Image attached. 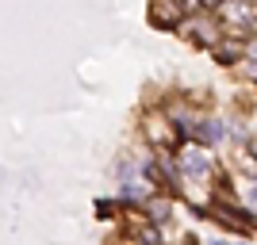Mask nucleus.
Segmentation results:
<instances>
[{
    "instance_id": "1a4fd4ad",
    "label": "nucleus",
    "mask_w": 257,
    "mask_h": 245,
    "mask_svg": "<svg viewBox=\"0 0 257 245\" xmlns=\"http://www.w3.org/2000/svg\"><path fill=\"white\" fill-rule=\"evenodd\" d=\"M211 245H226V241H211Z\"/></svg>"
},
{
    "instance_id": "20e7f679",
    "label": "nucleus",
    "mask_w": 257,
    "mask_h": 245,
    "mask_svg": "<svg viewBox=\"0 0 257 245\" xmlns=\"http://www.w3.org/2000/svg\"><path fill=\"white\" fill-rule=\"evenodd\" d=\"M242 54H246L242 43H223V46H215V62H219V65H234Z\"/></svg>"
},
{
    "instance_id": "7ed1b4c3",
    "label": "nucleus",
    "mask_w": 257,
    "mask_h": 245,
    "mask_svg": "<svg viewBox=\"0 0 257 245\" xmlns=\"http://www.w3.org/2000/svg\"><path fill=\"white\" fill-rule=\"evenodd\" d=\"M188 130H192V138H196V142H207V146L223 138V127H219L215 119H204V123H192Z\"/></svg>"
},
{
    "instance_id": "f03ea898",
    "label": "nucleus",
    "mask_w": 257,
    "mask_h": 245,
    "mask_svg": "<svg viewBox=\"0 0 257 245\" xmlns=\"http://www.w3.org/2000/svg\"><path fill=\"white\" fill-rule=\"evenodd\" d=\"M215 12H223V20L230 23V27H242V23L253 16V4H249V0H223Z\"/></svg>"
},
{
    "instance_id": "6e6552de",
    "label": "nucleus",
    "mask_w": 257,
    "mask_h": 245,
    "mask_svg": "<svg viewBox=\"0 0 257 245\" xmlns=\"http://www.w3.org/2000/svg\"><path fill=\"white\" fill-rule=\"evenodd\" d=\"M219 4H223V0H200V8H207V12H215Z\"/></svg>"
},
{
    "instance_id": "423d86ee",
    "label": "nucleus",
    "mask_w": 257,
    "mask_h": 245,
    "mask_svg": "<svg viewBox=\"0 0 257 245\" xmlns=\"http://www.w3.org/2000/svg\"><path fill=\"white\" fill-rule=\"evenodd\" d=\"M196 43L200 46H215V23H196Z\"/></svg>"
},
{
    "instance_id": "0eeeda50",
    "label": "nucleus",
    "mask_w": 257,
    "mask_h": 245,
    "mask_svg": "<svg viewBox=\"0 0 257 245\" xmlns=\"http://www.w3.org/2000/svg\"><path fill=\"white\" fill-rule=\"evenodd\" d=\"M146 214H150L154 222H165V218H169V203H165V199L150 203V207H146Z\"/></svg>"
},
{
    "instance_id": "39448f33",
    "label": "nucleus",
    "mask_w": 257,
    "mask_h": 245,
    "mask_svg": "<svg viewBox=\"0 0 257 245\" xmlns=\"http://www.w3.org/2000/svg\"><path fill=\"white\" fill-rule=\"evenodd\" d=\"M184 169L192 172V176H204V172L211 169V161H207V153H200V149H188V153H184Z\"/></svg>"
},
{
    "instance_id": "f257e3e1",
    "label": "nucleus",
    "mask_w": 257,
    "mask_h": 245,
    "mask_svg": "<svg viewBox=\"0 0 257 245\" xmlns=\"http://www.w3.org/2000/svg\"><path fill=\"white\" fill-rule=\"evenodd\" d=\"M181 20H184V8L177 4V0H154L150 4V23L158 27V31H173Z\"/></svg>"
}]
</instances>
